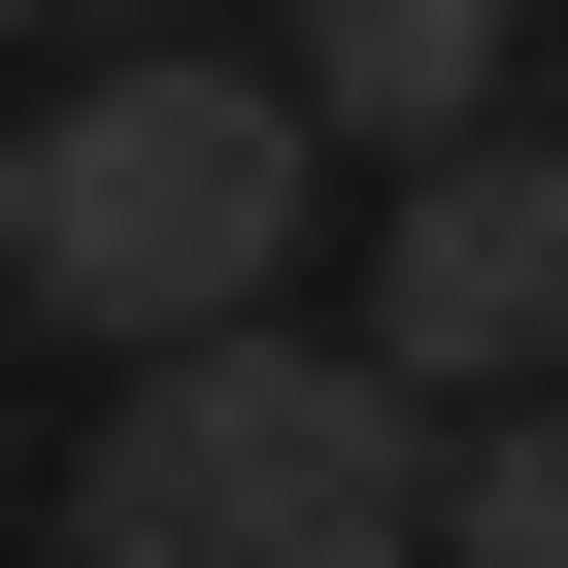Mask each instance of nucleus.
Instances as JSON below:
<instances>
[{
	"label": "nucleus",
	"mask_w": 568,
	"mask_h": 568,
	"mask_svg": "<svg viewBox=\"0 0 568 568\" xmlns=\"http://www.w3.org/2000/svg\"><path fill=\"white\" fill-rule=\"evenodd\" d=\"M435 568H568V368L535 402H435Z\"/></svg>",
	"instance_id": "5"
},
{
	"label": "nucleus",
	"mask_w": 568,
	"mask_h": 568,
	"mask_svg": "<svg viewBox=\"0 0 568 568\" xmlns=\"http://www.w3.org/2000/svg\"><path fill=\"white\" fill-rule=\"evenodd\" d=\"M335 234V101L267 34H101L34 134H0V302L168 368V335H267V267Z\"/></svg>",
	"instance_id": "1"
},
{
	"label": "nucleus",
	"mask_w": 568,
	"mask_h": 568,
	"mask_svg": "<svg viewBox=\"0 0 568 568\" xmlns=\"http://www.w3.org/2000/svg\"><path fill=\"white\" fill-rule=\"evenodd\" d=\"M368 368L402 402H535L568 368V134H435L368 201Z\"/></svg>",
	"instance_id": "3"
},
{
	"label": "nucleus",
	"mask_w": 568,
	"mask_h": 568,
	"mask_svg": "<svg viewBox=\"0 0 568 568\" xmlns=\"http://www.w3.org/2000/svg\"><path fill=\"white\" fill-rule=\"evenodd\" d=\"M68 568H435V402L368 335H168L101 368Z\"/></svg>",
	"instance_id": "2"
},
{
	"label": "nucleus",
	"mask_w": 568,
	"mask_h": 568,
	"mask_svg": "<svg viewBox=\"0 0 568 568\" xmlns=\"http://www.w3.org/2000/svg\"><path fill=\"white\" fill-rule=\"evenodd\" d=\"M0 34H101V0H0Z\"/></svg>",
	"instance_id": "6"
},
{
	"label": "nucleus",
	"mask_w": 568,
	"mask_h": 568,
	"mask_svg": "<svg viewBox=\"0 0 568 568\" xmlns=\"http://www.w3.org/2000/svg\"><path fill=\"white\" fill-rule=\"evenodd\" d=\"M267 68L335 101V168H435V134H501V0H267Z\"/></svg>",
	"instance_id": "4"
}]
</instances>
